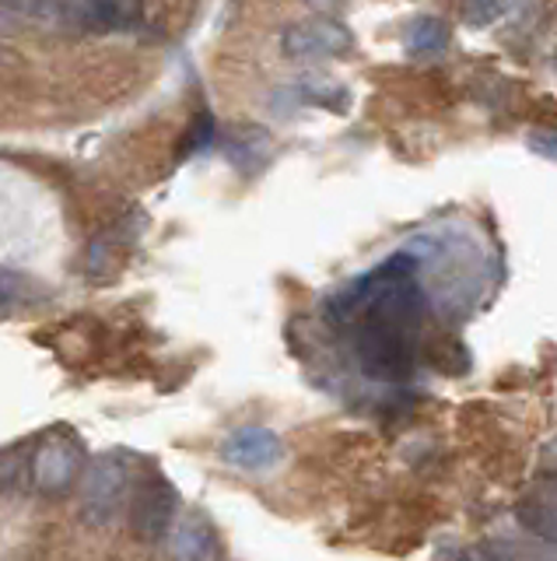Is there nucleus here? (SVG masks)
<instances>
[{"instance_id": "nucleus-1", "label": "nucleus", "mask_w": 557, "mask_h": 561, "mask_svg": "<svg viewBox=\"0 0 557 561\" xmlns=\"http://www.w3.org/2000/svg\"><path fill=\"white\" fill-rule=\"evenodd\" d=\"M137 473L130 453H102L89 463L78 484L81 495V519L89 526H109L119 519L124 508H130Z\"/></svg>"}, {"instance_id": "nucleus-2", "label": "nucleus", "mask_w": 557, "mask_h": 561, "mask_svg": "<svg viewBox=\"0 0 557 561\" xmlns=\"http://www.w3.org/2000/svg\"><path fill=\"white\" fill-rule=\"evenodd\" d=\"M179 513V491L162 470L148 467L144 473H137L134 495H130V530L137 540L159 543L169 540L172 526H176Z\"/></svg>"}, {"instance_id": "nucleus-3", "label": "nucleus", "mask_w": 557, "mask_h": 561, "mask_svg": "<svg viewBox=\"0 0 557 561\" xmlns=\"http://www.w3.org/2000/svg\"><path fill=\"white\" fill-rule=\"evenodd\" d=\"M32 470V484L43 495H67L74 484H81L84 478V443L74 438L71 432H57L49 435L46 443L32 453L28 460Z\"/></svg>"}, {"instance_id": "nucleus-4", "label": "nucleus", "mask_w": 557, "mask_h": 561, "mask_svg": "<svg viewBox=\"0 0 557 561\" xmlns=\"http://www.w3.org/2000/svg\"><path fill=\"white\" fill-rule=\"evenodd\" d=\"M281 46L291 60H320V57H344L355 46V35L344 22H326V18H305L291 22L281 35Z\"/></svg>"}, {"instance_id": "nucleus-5", "label": "nucleus", "mask_w": 557, "mask_h": 561, "mask_svg": "<svg viewBox=\"0 0 557 561\" xmlns=\"http://www.w3.org/2000/svg\"><path fill=\"white\" fill-rule=\"evenodd\" d=\"M302 105H320V110H329V113H347L351 110V88L334 78H299V81L281 84L270 95V113L281 119L294 116Z\"/></svg>"}, {"instance_id": "nucleus-6", "label": "nucleus", "mask_w": 557, "mask_h": 561, "mask_svg": "<svg viewBox=\"0 0 557 561\" xmlns=\"http://www.w3.org/2000/svg\"><path fill=\"white\" fill-rule=\"evenodd\" d=\"M218 148L229 158V165L239 175H246V180H253V175L270 165V134L256 127V123H232V127H224L218 137Z\"/></svg>"}, {"instance_id": "nucleus-7", "label": "nucleus", "mask_w": 557, "mask_h": 561, "mask_svg": "<svg viewBox=\"0 0 557 561\" xmlns=\"http://www.w3.org/2000/svg\"><path fill=\"white\" fill-rule=\"evenodd\" d=\"M165 551H169V561H218L221 540H218L214 523L204 513H186L172 526Z\"/></svg>"}, {"instance_id": "nucleus-8", "label": "nucleus", "mask_w": 557, "mask_h": 561, "mask_svg": "<svg viewBox=\"0 0 557 561\" xmlns=\"http://www.w3.org/2000/svg\"><path fill=\"white\" fill-rule=\"evenodd\" d=\"M221 460L235 470H270L281 460V438L270 428H239L221 443Z\"/></svg>"}, {"instance_id": "nucleus-9", "label": "nucleus", "mask_w": 557, "mask_h": 561, "mask_svg": "<svg viewBox=\"0 0 557 561\" xmlns=\"http://www.w3.org/2000/svg\"><path fill=\"white\" fill-rule=\"evenodd\" d=\"M449 46V25L442 18H414L404 32V49L410 57H439Z\"/></svg>"}, {"instance_id": "nucleus-10", "label": "nucleus", "mask_w": 557, "mask_h": 561, "mask_svg": "<svg viewBox=\"0 0 557 561\" xmlns=\"http://www.w3.org/2000/svg\"><path fill=\"white\" fill-rule=\"evenodd\" d=\"M515 519L522 530H530L536 540H544L547 548L557 551V505H550L544 499H526V502H519Z\"/></svg>"}, {"instance_id": "nucleus-11", "label": "nucleus", "mask_w": 557, "mask_h": 561, "mask_svg": "<svg viewBox=\"0 0 557 561\" xmlns=\"http://www.w3.org/2000/svg\"><path fill=\"white\" fill-rule=\"evenodd\" d=\"M218 137H221V130H218L214 113H211V110H200V113L194 116V123L186 127V134H183L179 162H183V158H197V154H204L207 148H214V145H218Z\"/></svg>"}, {"instance_id": "nucleus-12", "label": "nucleus", "mask_w": 557, "mask_h": 561, "mask_svg": "<svg viewBox=\"0 0 557 561\" xmlns=\"http://www.w3.org/2000/svg\"><path fill=\"white\" fill-rule=\"evenodd\" d=\"M504 11H509L504 4H466L463 8V18H466L469 28H487L491 22H498Z\"/></svg>"}, {"instance_id": "nucleus-13", "label": "nucleus", "mask_w": 557, "mask_h": 561, "mask_svg": "<svg viewBox=\"0 0 557 561\" xmlns=\"http://www.w3.org/2000/svg\"><path fill=\"white\" fill-rule=\"evenodd\" d=\"M526 145L539 158H547V162H557V130H530L526 134Z\"/></svg>"}, {"instance_id": "nucleus-14", "label": "nucleus", "mask_w": 557, "mask_h": 561, "mask_svg": "<svg viewBox=\"0 0 557 561\" xmlns=\"http://www.w3.org/2000/svg\"><path fill=\"white\" fill-rule=\"evenodd\" d=\"M554 67H557V53H554Z\"/></svg>"}]
</instances>
